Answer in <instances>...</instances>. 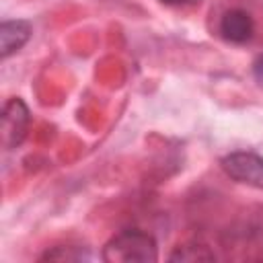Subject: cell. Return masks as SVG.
<instances>
[{
	"mask_svg": "<svg viewBox=\"0 0 263 263\" xmlns=\"http://www.w3.org/2000/svg\"><path fill=\"white\" fill-rule=\"evenodd\" d=\"M253 74H255V78H257V80H261V82H263V53L255 60V64H253Z\"/></svg>",
	"mask_w": 263,
	"mask_h": 263,
	"instance_id": "obj_8",
	"label": "cell"
},
{
	"mask_svg": "<svg viewBox=\"0 0 263 263\" xmlns=\"http://www.w3.org/2000/svg\"><path fill=\"white\" fill-rule=\"evenodd\" d=\"M29 109L21 99H10L0 117V132H2V146L6 150H12L18 146L29 129Z\"/></svg>",
	"mask_w": 263,
	"mask_h": 263,
	"instance_id": "obj_3",
	"label": "cell"
},
{
	"mask_svg": "<svg viewBox=\"0 0 263 263\" xmlns=\"http://www.w3.org/2000/svg\"><path fill=\"white\" fill-rule=\"evenodd\" d=\"M103 259L107 263H154L158 247L154 236L144 230H121L103 247Z\"/></svg>",
	"mask_w": 263,
	"mask_h": 263,
	"instance_id": "obj_1",
	"label": "cell"
},
{
	"mask_svg": "<svg viewBox=\"0 0 263 263\" xmlns=\"http://www.w3.org/2000/svg\"><path fill=\"white\" fill-rule=\"evenodd\" d=\"M31 37V25L25 21H4L0 25V53L2 58L18 51Z\"/></svg>",
	"mask_w": 263,
	"mask_h": 263,
	"instance_id": "obj_5",
	"label": "cell"
},
{
	"mask_svg": "<svg viewBox=\"0 0 263 263\" xmlns=\"http://www.w3.org/2000/svg\"><path fill=\"white\" fill-rule=\"evenodd\" d=\"M90 255L80 247H53L41 255V261H86Z\"/></svg>",
	"mask_w": 263,
	"mask_h": 263,
	"instance_id": "obj_7",
	"label": "cell"
},
{
	"mask_svg": "<svg viewBox=\"0 0 263 263\" xmlns=\"http://www.w3.org/2000/svg\"><path fill=\"white\" fill-rule=\"evenodd\" d=\"M164 4H173V6H191V4H197L201 0H160Z\"/></svg>",
	"mask_w": 263,
	"mask_h": 263,
	"instance_id": "obj_9",
	"label": "cell"
},
{
	"mask_svg": "<svg viewBox=\"0 0 263 263\" xmlns=\"http://www.w3.org/2000/svg\"><path fill=\"white\" fill-rule=\"evenodd\" d=\"M220 33L230 43H247L255 33L253 16L242 8H232L222 16Z\"/></svg>",
	"mask_w": 263,
	"mask_h": 263,
	"instance_id": "obj_4",
	"label": "cell"
},
{
	"mask_svg": "<svg viewBox=\"0 0 263 263\" xmlns=\"http://www.w3.org/2000/svg\"><path fill=\"white\" fill-rule=\"evenodd\" d=\"M214 259H216V255L203 245H183V247H177L175 253L171 255V261H189V263L214 261Z\"/></svg>",
	"mask_w": 263,
	"mask_h": 263,
	"instance_id": "obj_6",
	"label": "cell"
},
{
	"mask_svg": "<svg viewBox=\"0 0 263 263\" xmlns=\"http://www.w3.org/2000/svg\"><path fill=\"white\" fill-rule=\"evenodd\" d=\"M220 166L230 179L263 189V156L253 152H230L220 160Z\"/></svg>",
	"mask_w": 263,
	"mask_h": 263,
	"instance_id": "obj_2",
	"label": "cell"
}]
</instances>
